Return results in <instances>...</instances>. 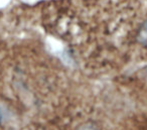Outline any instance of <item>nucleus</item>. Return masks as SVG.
I'll return each mask as SVG.
<instances>
[{
  "mask_svg": "<svg viewBox=\"0 0 147 130\" xmlns=\"http://www.w3.org/2000/svg\"><path fill=\"white\" fill-rule=\"evenodd\" d=\"M45 130H114L107 117L92 102L67 106Z\"/></svg>",
  "mask_w": 147,
  "mask_h": 130,
  "instance_id": "f257e3e1",
  "label": "nucleus"
},
{
  "mask_svg": "<svg viewBox=\"0 0 147 130\" xmlns=\"http://www.w3.org/2000/svg\"><path fill=\"white\" fill-rule=\"evenodd\" d=\"M0 130H22L18 122L15 120V115L10 111V107L5 105L0 97Z\"/></svg>",
  "mask_w": 147,
  "mask_h": 130,
  "instance_id": "f03ea898",
  "label": "nucleus"
}]
</instances>
